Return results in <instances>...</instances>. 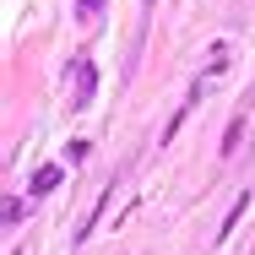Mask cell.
Here are the masks:
<instances>
[{
  "instance_id": "6da1fadb",
  "label": "cell",
  "mask_w": 255,
  "mask_h": 255,
  "mask_svg": "<svg viewBox=\"0 0 255 255\" xmlns=\"http://www.w3.org/2000/svg\"><path fill=\"white\" fill-rule=\"evenodd\" d=\"M54 185H60V168H38V174H33V196H44V190H54Z\"/></svg>"
},
{
  "instance_id": "7a4b0ae2",
  "label": "cell",
  "mask_w": 255,
  "mask_h": 255,
  "mask_svg": "<svg viewBox=\"0 0 255 255\" xmlns=\"http://www.w3.org/2000/svg\"><path fill=\"white\" fill-rule=\"evenodd\" d=\"M76 5H82V16H93V11H98V0H76Z\"/></svg>"
}]
</instances>
